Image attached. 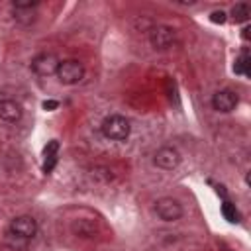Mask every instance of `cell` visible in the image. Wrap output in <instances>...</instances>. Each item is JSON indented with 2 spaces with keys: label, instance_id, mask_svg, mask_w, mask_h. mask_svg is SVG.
<instances>
[{
  "label": "cell",
  "instance_id": "6da1fadb",
  "mask_svg": "<svg viewBox=\"0 0 251 251\" xmlns=\"http://www.w3.org/2000/svg\"><path fill=\"white\" fill-rule=\"evenodd\" d=\"M129 122L120 116V114H114V116H108L104 122H102V133L108 137V139H114V141H124L129 137Z\"/></svg>",
  "mask_w": 251,
  "mask_h": 251
},
{
  "label": "cell",
  "instance_id": "7a4b0ae2",
  "mask_svg": "<svg viewBox=\"0 0 251 251\" xmlns=\"http://www.w3.org/2000/svg\"><path fill=\"white\" fill-rule=\"evenodd\" d=\"M84 76V65L76 59H67V61H61L59 63V69H57V78L63 82V84H76L80 82Z\"/></svg>",
  "mask_w": 251,
  "mask_h": 251
},
{
  "label": "cell",
  "instance_id": "3957f363",
  "mask_svg": "<svg viewBox=\"0 0 251 251\" xmlns=\"http://www.w3.org/2000/svg\"><path fill=\"white\" fill-rule=\"evenodd\" d=\"M175 39H176V33L169 25H153L149 29V41L159 51H165V49L173 47L175 45Z\"/></svg>",
  "mask_w": 251,
  "mask_h": 251
},
{
  "label": "cell",
  "instance_id": "277c9868",
  "mask_svg": "<svg viewBox=\"0 0 251 251\" xmlns=\"http://www.w3.org/2000/svg\"><path fill=\"white\" fill-rule=\"evenodd\" d=\"M155 214L163 222H176L182 216V206L178 204V200L165 196V198H159L155 202Z\"/></svg>",
  "mask_w": 251,
  "mask_h": 251
},
{
  "label": "cell",
  "instance_id": "5b68a950",
  "mask_svg": "<svg viewBox=\"0 0 251 251\" xmlns=\"http://www.w3.org/2000/svg\"><path fill=\"white\" fill-rule=\"evenodd\" d=\"M59 63H61V61H59L53 53H39V55L33 57V61H31V71H33L37 76H51V75H57Z\"/></svg>",
  "mask_w": 251,
  "mask_h": 251
},
{
  "label": "cell",
  "instance_id": "8992f818",
  "mask_svg": "<svg viewBox=\"0 0 251 251\" xmlns=\"http://www.w3.org/2000/svg\"><path fill=\"white\" fill-rule=\"evenodd\" d=\"M153 163H155L159 169H163V171H173V169H176L178 163H180V153H178L175 147L165 145V147L157 149V153H155V157H153Z\"/></svg>",
  "mask_w": 251,
  "mask_h": 251
},
{
  "label": "cell",
  "instance_id": "52a82bcc",
  "mask_svg": "<svg viewBox=\"0 0 251 251\" xmlns=\"http://www.w3.org/2000/svg\"><path fill=\"white\" fill-rule=\"evenodd\" d=\"M8 231H12V233H16L24 239H31L37 233V222L31 216H18L10 222Z\"/></svg>",
  "mask_w": 251,
  "mask_h": 251
},
{
  "label": "cell",
  "instance_id": "ba28073f",
  "mask_svg": "<svg viewBox=\"0 0 251 251\" xmlns=\"http://www.w3.org/2000/svg\"><path fill=\"white\" fill-rule=\"evenodd\" d=\"M237 102H239L237 94H235L233 90H227V88L218 90V92L212 96V106H214V110L224 112V114L231 112V110L237 106Z\"/></svg>",
  "mask_w": 251,
  "mask_h": 251
},
{
  "label": "cell",
  "instance_id": "9c48e42d",
  "mask_svg": "<svg viewBox=\"0 0 251 251\" xmlns=\"http://www.w3.org/2000/svg\"><path fill=\"white\" fill-rule=\"evenodd\" d=\"M0 118L6 122H18L22 118V106L14 100H0Z\"/></svg>",
  "mask_w": 251,
  "mask_h": 251
},
{
  "label": "cell",
  "instance_id": "30bf717a",
  "mask_svg": "<svg viewBox=\"0 0 251 251\" xmlns=\"http://www.w3.org/2000/svg\"><path fill=\"white\" fill-rule=\"evenodd\" d=\"M73 231L80 237H94L96 235V224L90 220H78L73 224Z\"/></svg>",
  "mask_w": 251,
  "mask_h": 251
},
{
  "label": "cell",
  "instance_id": "8fae6325",
  "mask_svg": "<svg viewBox=\"0 0 251 251\" xmlns=\"http://www.w3.org/2000/svg\"><path fill=\"white\" fill-rule=\"evenodd\" d=\"M249 16H251V10H249V6H247L245 2H239V4H235V6L231 8V18H233L237 24L247 22Z\"/></svg>",
  "mask_w": 251,
  "mask_h": 251
},
{
  "label": "cell",
  "instance_id": "7c38bea8",
  "mask_svg": "<svg viewBox=\"0 0 251 251\" xmlns=\"http://www.w3.org/2000/svg\"><path fill=\"white\" fill-rule=\"evenodd\" d=\"M222 214H224V218H226L229 224H237V222H239V212H237L235 204L229 202L227 198L222 202Z\"/></svg>",
  "mask_w": 251,
  "mask_h": 251
},
{
  "label": "cell",
  "instance_id": "4fadbf2b",
  "mask_svg": "<svg viewBox=\"0 0 251 251\" xmlns=\"http://www.w3.org/2000/svg\"><path fill=\"white\" fill-rule=\"evenodd\" d=\"M249 55H247V51H243L237 59H235V65H233V71H235V75H245V76H249L251 75V71H249Z\"/></svg>",
  "mask_w": 251,
  "mask_h": 251
},
{
  "label": "cell",
  "instance_id": "5bb4252c",
  "mask_svg": "<svg viewBox=\"0 0 251 251\" xmlns=\"http://www.w3.org/2000/svg\"><path fill=\"white\" fill-rule=\"evenodd\" d=\"M27 241H29V239H24V237H20V235H16V233H12V231L6 233V245L12 247L14 251L25 249V247H27Z\"/></svg>",
  "mask_w": 251,
  "mask_h": 251
},
{
  "label": "cell",
  "instance_id": "9a60e30c",
  "mask_svg": "<svg viewBox=\"0 0 251 251\" xmlns=\"http://www.w3.org/2000/svg\"><path fill=\"white\" fill-rule=\"evenodd\" d=\"M35 6H37L35 0H16V2L12 4L14 10H33Z\"/></svg>",
  "mask_w": 251,
  "mask_h": 251
},
{
  "label": "cell",
  "instance_id": "2e32d148",
  "mask_svg": "<svg viewBox=\"0 0 251 251\" xmlns=\"http://www.w3.org/2000/svg\"><path fill=\"white\" fill-rule=\"evenodd\" d=\"M59 151V141L57 139H51L45 147H43V157H55Z\"/></svg>",
  "mask_w": 251,
  "mask_h": 251
},
{
  "label": "cell",
  "instance_id": "e0dca14e",
  "mask_svg": "<svg viewBox=\"0 0 251 251\" xmlns=\"http://www.w3.org/2000/svg\"><path fill=\"white\" fill-rule=\"evenodd\" d=\"M210 22H212V24H224V22H226V12H222V10H218V12H212V16H210Z\"/></svg>",
  "mask_w": 251,
  "mask_h": 251
},
{
  "label": "cell",
  "instance_id": "ac0fdd59",
  "mask_svg": "<svg viewBox=\"0 0 251 251\" xmlns=\"http://www.w3.org/2000/svg\"><path fill=\"white\" fill-rule=\"evenodd\" d=\"M57 163V155L55 157H45V163H43V173H51L53 167Z\"/></svg>",
  "mask_w": 251,
  "mask_h": 251
},
{
  "label": "cell",
  "instance_id": "d6986e66",
  "mask_svg": "<svg viewBox=\"0 0 251 251\" xmlns=\"http://www.w3.org/2000/svg\"><path fill=\"white\" fill-rule=\"evenodd\" d=\"M41 106H43V110H49L51 112V110H57L59 108V102L57 100H45Z\"/></svg>",
  "mask_w": 251,
  "mask_h": 251
},
{
  "label": "cell",
  "instance_id": "ffe728a7",
  "mask_svg": "<svg viewBox=\"0 0 251 251\" xmlns=\"http://www.w3.org/2000/svg\"><path fill=\"white\" fill-rule=\"evenodd\" d=\"M241 37H243V39H249V27H247V25L243 27V33H241Z\"/></svg>",
  "mask_w": 251,
  "mask_h": 251
}]
</instances>
